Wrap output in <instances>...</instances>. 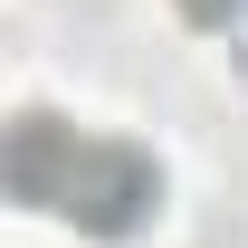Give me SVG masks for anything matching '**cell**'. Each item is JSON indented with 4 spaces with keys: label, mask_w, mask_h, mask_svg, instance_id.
<instances>
[{
    "label": "cell",
    "mask_w": 248,
    "mask_h": 248,
    "mask_svg": "<svg viewBox=\"0 0 248 248\" xmlns=\"http://www.w3.org/2000/svg\"><path fill=\"white\" fill-rule=\"evenodd\" d=\"M0 182L19 191L29 210H58L95 239H134L162 210V162L124 134H77L58 115H19L0 143Z\"/></svg>",
    "instance_id": "cell-1"
},
{
    "label": "cell",
    "mask_w": 248,
    "mask_h": 248,
    "mask_svg": "<svg viewBox=\"0 0 248 248\" xmlns=\"http://www.w3.org/2000/svg\"><path fill=\"white\" fill-rule=\"evenodd\" d=\"M239 10H248V0H182V19H201V29H229Z\"/></svg>",
    "instance_id": "cell-2"
}]
</instances>
